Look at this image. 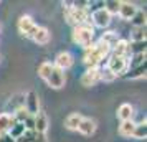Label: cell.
<instances>
[{"instance_id": "5bb4252c", "label": "cell", "mask_w": 147, "mask_h": 142, "mask_svg": "<svg viewBox=\"0 0 147 142\" xmlns=\"http://www.w3.org/2000/svg\"><path fill=\"white\" fill-rule=\"evenodd\" d=\"M15 124L13 116L10 112H2L0 114V135L8 134V131L12 129V126Z\"/></svg>"}, {"instance_id": "f546056e", "label": "cell", "mask_w": 147, "mask_h": 142, "mask_svg": "<svg viewBox=\"0 0 147 142\" xmlns=\"http://www.w3.org/2000/svg\"><path fill=\"white\" fill-rule=\"evenodd\" d=\"M13 119H15V122H20V124H23V122L27 121L28 117H30V114H28L27 111H25V109L22 108V109H18V111H15L13 114Z\"/></svg>"}, {"instance_id": "484cf974", "label": "cell", "mask_w": 147, "mask_h": 142, "mask_svg": "<svg viewBox=\"0 0 147 142\" xmlns=\"http://www.w3.org/2000/svg\"><path fill=\"white\" fill-rule=\"evenodd\" d=\"M131 23L134 25V28L146 27V13H144V10H137V12H136V15L131 18Z\"/></svg>"}, {"instance_id": "3957f363", "label": "cell", "mask_w": 147, "mask_h": 142, "mask_svg": "<svg viewBox=\"0 0 147 142\" xmlns=\"http://www.w3.org/2000/svg\"><path fill=\"white\" fill-rule=\"evenodd\" d=\"M94 40V28L91 25H81L73 28V41L83 48H88L93 45Z\"/></svg>"}, {"instance_id": "44dd1931", "label": "cell", "mask_w": 147, "mask_h": 142, "mask_svg": "<svg viewBox=\"0 0 147 142\" xmlns=\"http://www.w3.org/2000/svg\"><path fill=\"white\" fill-rule=\"evenodd\" d=\"M132 137H134V139H137V141H142V139H146V137H147V126H146V121L136 122V127H134Z\"/></svg>"}, {"instance_id": "d4e9b609", "label": "cell", "mask_w": 147, "mask_h": 142, "mask_svg": "<svg viewBox=\"0 0 147 142\" xmlns=\"http://www.w3.org/2000/svg\"><path fill=\"white\" fill-rule=\"evenodd\" d=\"M25 131H27V129H25V126H23V124H20V122H15L13 126H12V129L8 131V135H10L12 139H15V141H17L18 137H22V135H23V132H25Z\"/></svg>"}, {"instance_id": "7a4b0ae2", "label": "cell", "mask_w": 147, "mask_h": 142, "mask_svg": "<svg viewBox=\"0 0 147 142\" xmlns=\"http://www.w3.org/2000/svg\"><path fill=\"white\" fill-rule=\"evenodd\" d=\"M65 7V18L71 27H81V25H89V12L88 8H74L71 3H66Z\"/></svg>"}, {"instance_id": "30bf717a", "label": "cell", "mask_w": 147, "mask_h": 142, "mask_svg": "<svg viewBox=\"0 0 147 142\" xmlns=\"http://www.w3.org/2000/svg\"><path fill=\"white\" fill-rule=\"evenodd\" d=\"M48 86L53 89H61L65 86V83H66V76H65V71H61L58 68H53V71H51V75L48 76Z\"/></svg>"}, {"instance_id": "6da1fadb", "label": "cell", "mask_w": 147, "mask_h": 142, "mask_svg": "<svg viewBox=\"0 0 147 142\" xmlns=\"http://www.w3.org/2000/svg\"><path fill=\"white\" fill-rule=\"evenodd\" d=\"M109 53H111V46L99 40L98 43H93L91 46L84 48L83 61L88 68H99V63L104 58H107Z\"/></svg>"}, {"instance_id": "4316f807", "label": "cell", "mask_w": 147, "mask_h": 142, "mask_svg": "<svg viewBox=\"0 0 147 142\" xmlns=\"http://www.w3.org/2000/svg\"><path fill=\"white\" fill-rule=\"evenodd\" d=\"M129 53L132 55H139V53H146V41H129Z\"/></svg>"}, {"instance_id": "4dcf8cb0", "label": "cell", "mask_w": 147, "mask_h": 142, "mask_svg": "<svg viewBox=\"0 0 147 142\" xmlns=\"http://www.w3.org/2000/svg\"><path fill=\"white\" fill-rule=\"evenodd\" d=\"M99 78H101V81H104V83H111L116 79V76L107 69V68H102V69H99Z\"/></svg>"}, {"instance_id": "d6a6232c", "label": "cell", "mask_w": 147, "mask_h": 142, "mask_svg": "<svg viewBox=\"0 0 147 142\" xmlns=\"http://www.w3.org/2000/svg\"><path fill=\"white\" fill-rule=\"evenodd\" d=\"M0 142H17V141L12 139L8 134H5V135H0Z\"/></svg>"}, {"instance_id": "cb8c5ba5", "label": "cell", "mask_w": 147, "mask_h": 142, "mask_svg": "<svg viewBox=\"0 0 147 142\" xmlns=\"http://www.w3.org/2000/svg\"><path fill=\"white\" fill-rule=\"evenodd\" d=\"M99 40H101V41H104L106 45H109V46L113 48L114 45H116V43L121 40V38H119V35L116 33V32H107V33H104L102 36H101Z\"/></svg>"}, {"instance_id": "1f68e13d", "label": "cell", "mask_w": 147, "mask_h": 142, "mask_svg": "<svg viewBox=\"0 0 147 142\" xmlns=\"http://www.w3.org/2000/svg\"><path fill=\"white\" fill-rule=\"evenodd\" d=\"M146 63V53H139V55H134V60L129 61V66H140V65H144Z\"/></svg>"}, {"instance_id": "603a6c76", "label": "cell", "mask_w": 147, "mask_h": 142, "mask_svg": "<svg viewBox=\"0 0 147 142\" xmlns=\"http://www.w3.org/2000/svg\"><path fill=\"white\" fill-rule=\"evenodd\" d=\"M144 76H146V63L140 65V66L132 68L129 73L124 75V78H126V79H136V78H144Z\"/></svg>"}, {"instance_id": "ac0fdd59", "label": "cell", "mask_w": 147, "mask_h": 142, "mask_svg": "<svg viewBox=\"0 0 147 142\" xmlns=\"http://www.w3.org/2000/svg\"><path fill=\"white\" fill-rule=\"evenodd\" d=\"M32 40H33L36 45H47L48 41H50V32H48V28L38 27V30H36V33L33 35Z\"/></svg>"}, {"instance_id": "5b68a950", "label": "cell", "mask_w": 147, "mask_h": 142, "mask_svg": "<svg viewBox=\"0 0 147 142\" xmlns=\"http://www.w3.org/2000/svg\"><path fill=\"white\" fill-rule=\"evenodd\" d=\"M17 28H18V32H20L25 38H33V35L36 33V30H38V25H35V22L32 20V17H28V15H22L18 22H17Z\"/></svg>"}, {"instance_id": "8fae6325", "label": "cell", "mask_w": 147, "mask_h": 142, "mask_svg": "<svg viewBox=\"0 0 147 142\" xmlns=\"http://www.w3.org/2000/svg\"><path fill=\"white\" fill-rule=\"evenodd\" d=\"M96 129H98V124H96L94 119H91V117H83L76 131H78L80 134L89 137V135H93L94 132H96Z\"/></svg>"}, {"instance_id": "9c48e42d", "label": "cell", "mask_w": 147, "mask_h": 142, "mask_svg": "<svg viewBox=\"0 0 147 142\" xmlns=\"http://www.w3.org/2000/svg\"><path fill=\"white\" fill-rule=\"evenodd\" d=\"M73 63H74L73 55L69 53V51H60V53L56 55V58H55L53 66L61 69V71H66V69H69V68L73 66Z\"/></svg>"}, {"instance_id": "2e32d148", "label": "cell", "mask_w": 147, "mask_h": 142, "mask_svg": "<svg viewBox=\"0 0 147 142\" xmlns=\"http://www.w3.org/2000/svg\"><path fill=\"white\" fill-rule=\"evenodd\" d=\"M117 117L122 121H132L134 117V108L129 104V102H124V104H121L119 109H117Z\"/></svg>"}, {"instance_id": "d6986e66", "label": "cell", "mask_w": 147, "mask_h": 142, "mask_svg": "<svg viewBox=\"0 0 147 142\" xmlns=\"http://www.w3.org/2000/svg\"><path fill=\"white\" fill-rule=\"evenodd\" d=\"M81 119H83V116L80 112H71L69 116H66V119H65V127L69 129V131H76L78 126H80Z\"/></svg>"}, {"instance_id": "8992f818", "label": "cell", "mask_w": 147, "mask_h": 142, "mask_svg": "<svg viewBox=\"0 0 147 142\" xmlns=\"http://www.w3.org/2000/svg\"><path fill=\"white\" fill-rule=\"evenodd\" d=\"M111 15L106 12V8L104 7H101V8H96L93 13L89 15V22L93 23L94 27H98V28H106L111 25Z\"/></svg>"}, {"instance_id": "83f0119b", "label": "cell", "mask_w": 147, "mask_h": 142, "mask_svg": "<svg viewBox=\"0 0 147 142\" xmlns=\"http://www.w3.org/2000/svg\"><path fill=\"white\" fill-rule=\"evenodd\" d=\"M119 5H121V2H117V0H107V2H104V8H106V12L111 15V17H113V15H117Z\"/></svg>"}, {"instance_id": "f1b7e54d", "label": "cell", "mask_w": 147, "mask_h": 142, "mask_svg": "<svg viewBox=\"0 0 147 142\" xmlns=\"http://www.w3.org/2000/svg\"><path fill=\"white\" fill-rule=\"evenodd\" d=\"M131 40L132 41H146V27L134 28L132 33H131Z\"/></svg>"}, {"instance_id": "836d02e7", "label": "cell", "mask_w": 147, "mask_h": 142, "mask_svg": "<svg viewBox=\"0 0 147 142\" xmlns=\"http://www.w3.org/2000/svg\"><path fill=\"white\" fill-rule=\"evenodd\" d=\"M0 33H2V23H0Z\"/></svg>"}, {"instance_id": "7c38bea8", "label": "cell", "mask_w": 147, "mask_h": 142, "mask_svg": "<svg viewBox=\"0 0 147 142\" xmlns=\"http://www.w3.org/2000/svg\"><path fill=\"white\" fill-rule=\"evenodd\" d=\"M137 10H139V8L136 7L134 3H131V2H121L117 15H119L122 20H129V22H131V18L136 15V12H137Z\"/></svg>"}, {"instance_id": "52a82bcc", "label": "cell", "mask_w": 147, "mask_h": 142, "mask_svg": "<svg viewBox=\"0 0 147 142\" xmlns=\"http://www.w3.org/2000/svg\"><path fill=\"white\" fill-rule=\"evenodd\" d=\"M23 109L27 111L30 116H35L40 112V99L35 91H28L25 94V102H23Z\"/></svg>"}, {"instance_id": "4fadbf2b", "label": "cell", "mask_w": 147, "mask_h": 142, "mask_svg": "<svg viewBox=\"0 0 147 142\" xmlns=\"http://www.w3.org/2000/svg\"><path fill=\"white\" fill-rule=\"evenodd\" d=\"M48 129V117L47 114L43 112H38V114L33 116V131L36 134H45Z\"/></svg>"}, {"instance_id": "9a60e30c", "label": "cell", "mask_w": 147, "mask_h": 142, "mask_svg": "<svg viewBox=\"0 0 147 142\" xmlns=\"http://www.w3.org/2000/svg\"><path fill=\"white\" fill-rule=\"evenodd\" d=\"M111 51H113V56H121V58H127L129 56V41L127 40H119L113 48H111Z\"/></svg>"}, {"instance_id": "7402d4cb", "label": "cell", "mask_w": 147, "mask_h": 142, "mask_svg": "<svg viewBox=\"0 0 147 142\" xmlns=\"http://www.w3.org/2000/svg\"><path fill=\"white\" fill-rule=\"evenodd\" d=\"M53 63H50V61H43L40 66H38V76H40L41 79H45L47 81L48 76L51 75V71H53Z\"/></svg>"}, {"instance_id": "e0dca14e", "label": "cell", "mask_w": 147, "mask_h": 142, "mask_svg": "<svg viewBox=\"0 0 147 142\" xmlns=\"http://www.w3.org/2000/svg\"><path fill=\"white\" fill-rule=\"evenodd\" d=\"M23 102H25V94H13L7 102V109L12 111V114H13L15 111L23 108Z\"/></svg>"}, {"instance_id": "277c9868", "label": "cell", "mask_w": 147, "mask_h": 142, "mask_svg": "<svg viewBox=\"0 0 147 142\" xmlns=\"http://www.w3.org/2000/svg\"><path fill=\"white\" fill-rule=\"evenodd\" d=\"M107 69L113 73L116 78L117 76H124L129 69V58H121V56H111L107 60Z\"/></svg>"}, {"instance_id": "ffe728a7", "label": "cell", "mask_w": 147, "mask_h": 142, "mask_svg": "<svg viewBox=\"0 0 147 142\" xmlns=\"http://www.w3.org/2000/svg\"><path fill=\"white\" fill-rule=\"evenodd\" d=\"M134 127H136V122L134 121H122L119 124V134L122 137H132Z\"/></svg>"}, {"instance_id": "ba28073f", "label": "cell", "mask_w": 147, "mask_h": 142, "mask_svg": "<svg viewBox=\"0 0 147 142\" xmlns=\"http://www.w3.org/2000/svg\"><path fill=\"white\" fill-rule=\"evenodd\" d=\"M99 69L101 68H88L86 71L83 73V76H81V84H83L84 88H91L94 84H98V83L101 81Z\"/></svg>"}]
</instances>
